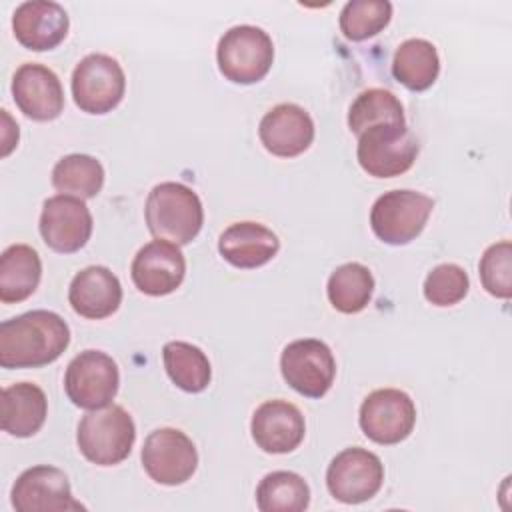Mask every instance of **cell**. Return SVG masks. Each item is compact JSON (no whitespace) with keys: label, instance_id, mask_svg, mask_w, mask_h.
Here are the masks:
<instances>
[{"label":"cell","instance_id":"5bb4252c","mask_svg":"<svg viewBox=\"0 0 512 512\" xmlns=\"http://www.w3.org/2000/svg\"><path fill=\"white\" fill-rule=\"evenodd\" d=\"M40 234L46 246L60 254L78 252L92 236V214L82 198L52 196L42 206Z\"/></svg>","mask_w":512,"mask_h":512},{"label":"cell","instance_id":"7c38bea8","mask_svg":"<svg viewBox=\"0 0 512 512\" xmlns=\"http://www.w3.org/2000/svg\"><path fill=\"white\" fill-rule=\"evenodd\" d=\"M366 438L376 444H398L410 436L416 424V406L412 398L398 388H380L370 392L358 416Z\"/></svg>","mask_w":512,"mask_h":512},{"label":"cell","instance_id":"f1b7e54d","mask_svg":"<svg viewBox=\"0 0 512 512\" xmlns=\"http://www.w3.org/2000/svg\"><path fill=\"white\" fill-rule=\"evenodd\" d=\"M378 124H406L402 102L384 88H368L356 96L348 110V126L360 136Z\"/></svg>","mask_w":512,"mask_h":512},{"label":"cell","instance_id":"f546056e","mask_svg":"<svg viewBox=\"0 0 512 512\" xmlns=\"http://www.w3.org/2000/svg\"><path fill=\"white\" fill-rule=\"evenodd\" d=\"M392 18V4L388 0H352L344 4L338 24L344 38L362 42L382 32Z\"/></svg>","mask_w":512,"mask_h":512},{"label":"cell","instance_id":"3957f363","mask_svg":"<svg viewBox=\"0 0 512 512\" xmlns=\"http://www.w3.org/2000/svg\"><path fill=\"white\" fill-rule=\"evenodd\" d=\"M136 440L132 416L118 404L90 410L82 416L76 442L86 460L98 466H114L126 460Z\"/></svg>","mask_w":512,"mask_h":512},{"label":"cell","instance_id":"83f0119b","mask_svg":"<svg viewBox=\"0 0 512 512\" xmlns=\"http://www.w3.org/2000/svg\"><path fill=\"white\" fill-rule=\"evenodd\" d=\"M104 184V168L100 160L88 154H68L52 168V186L66 196L94 198Z\"/></svg>","mask_w":512,"mask_h":512},{"label":"cell","instance_id":"484cf974","mask_svg":"<svg viewBox=\"0 0 512 512\" xmlns=\"http://www.w3.org/2000/svg\"><path fill=\"white\" fill-rule=\"evenodd\" d=\"M374 292L372 272L360 262H346L338 266L326 286L330 304L342 314H356L364 310Z\"/></svg>","mask_w":512,"mask_h":512},{"label":"cell","instance_id":"4dcf8cb0","mask_svg":"<svg viewBox=\"0 0 512 512\" xmlns=\"http://www.w3.org/2000/svg\"><path fill=\"white\" fill-rule=\"evenodd\" d=\"M482 286L488 294L508 300L512 296V244L500 240L488 246L478 264Z\"/></svg>","mask_w":512,"mask_h":512},{"label":"cell","instance_id":"7a4b0ae2","mask_svg":"<svg viewBox=\"0 0 512 512\" xmlns=\"http://www.w3.org/2000/svg\"><path fill=\"white\" fill-rule=\"evenodd\" d=\"M144 216L154 238L176 246L190 244L204 224L200 196L180 182L156 184L146 198Z\"/></svg>","mask_w":512,"mask_h":512},{"label":"cell","instance_id":"603a6c76","mask_svg":"<svg viewBox=\"0 0 512 512\" xmlns=\"http://www.w3.org/2000/svg\"><path fill=\"white\" fill-rule=\"evenodd\" d=\"M42 262L28 244H12L0 256V300L4 304L22 302L40 284Z\"/></svg>","mask_w":512,"mask_h":512},{"label":"cell","instance_id":"ac0fdd59","mask_svg":"<svg viewBox=\"0 0 512 512\" xmlns=\"http://www.w3.org/2000/svg\"><path fill=\"white\" fill-rule=\"evenodd\" d=\"M258 136L270 154L294 158L312 144L314 120L298 104H278L262 116Z\"/></svg>","mask_w":512,"mask_h":512},{"label":"cell","instance_id":"ba28073f","mask_svg":"<svg viewBox=\"0 0 512 512\" xmlns=\"http://www.w3.org/2000/svg\"><path fill=\"white\" fill-rule=\"evenodd\" d=\"M120 384L118 364L100 350H84L72 358L64 374V390L74 406L98 410L108 406Z\"/></svg>","mask_w":512,"mask_h":512},{"label":"cell","instance_id":"30bf717a","mask_svg":"<svg viewBox=\"0 0 512 512\" xmlns=\"http://www.w3.org/2000/svg\"><path fill=\"white\" fill-rule=\"evenodd\" d=\"M140 458L146 474L164 486L184 484L198 468L196 446L178 428H158L150 432Z\"/></svg>","mask_w":512,"mask_h":512},{"label":"cell","instance_id":"2e32d148","mask_svg":"<svg viewBox=\"0 0 512 512\" xmlns=\"http://www.w3.org/2000/svg\"><path fill=\"white\" fill-rule=\"evenodd\" d=\"M12 96L20 112L38 122L54 120L64 110L60 78L44 64H22L12 78Z\"/></svg>","mask_w":512,"mask_h":512},{"label":"cell","instance_id":"9c48e42d","mask_svg":"<svg viewBox=\"0 0 512 512\" xmlns=\"http://www.w3.org/2000/svg\"><path fill=\"white\" fill-rule=\"evenodd\" d=\"M282 378L306 398H322L336 376V360L328 344L316 338L290 342L280 356Z\"/></svg>","mask_w":512,"mask_h":512},{"label":"cell","instance_id":"44dd1931","mask_svg":"<svg viewBox=\"0 0 512 512\" xmlns=\"http://www.w3.org/2000/svg\"><path fill=\"white\" fill-rule=\"evenodd\" d=\"M278 250V236L268 226L252 220L230 224L218 238L220 256L228 264L244 270L268 264Z\"/></svg>","mask_w":512,"mask_h":512},{"label":"cell","instance_id":"e0dca14e","mask_svg":"<svg viewBox=\"0 0 512 512\" xmlns=\"http://www.w3.org/2000/svg\"><path fill=\"white\" fill-rule=\"evenodd\" d=\"M252 438L268 454H288L296 450L306 434L304 416L288 400H266L250 422Z\"/></svg>","mask_w":512,"mask_h":512},{"label":"cell","instance_id":"d6986e66","mask_svg":"<svg viewBox=\"0 0 512 512\" xmlns=\"http://www.w3.org/2000/svg\"><path fill=\"white\" fill-rule=\"evenodd\" d=\"M66 10L48 0L22 2L12 14V30L16 40L34 52L56 48L68 34Z\"/></svg>","mask_w":512,"mask_h":512},{"label":"cell","instance_id":"277c9868","mask_svg":"<svg viewBox=\"0 0 512 512\" xmlns=\"http://www.w3.org/2000/svg\"><path fill=\"white\" fill-rule=\"evenodd\" d=\"M220 74L234 84L262 80L274 62V44L258 26L240 24L224 32L216 48Z\"/></svg>","mask_w":512,"mask_h":512},{"label":"cell","instance_id":"ffe728a7","mask_svg":"<svg viewBox=\"0 0 512 512\" xmlns=\"http://www.w3.org/2000/svg\"><path fill=\"white\" fill-rule=\"evenodd\" d=\"M68 302L72 310L84 318H108L122 302L120 280L106 266H88L72 278Z\"/></svg>","mask_w":512,"mask_h":512},{"label":"cell","instance_id":"4316f807","mask_svg":"<svg viewBox=\"0 0 512 512\" xmlns=\"http://www.w3.org/2000/svg\"><path fill=\"white\" fill-rule=\"evenodd\" d=\"M256 504L262 512H302L310 504V488L300 474L276 470L260 480Z\"/></svg>","mask_w":512,"mask_h":512},{"label":"cell","instance_id":"6da1fadb","mask_svg":"<svg viewBox=\"0 0 512 512\" xmlns=\"http://www.w3.org/2000/svg\"><path fill=\"white\" fill-rule=\"evenodd\" d=\"M70 328L50 310H32L0 324V366L40 368L62 356Z\"/></svg>","mask_w":512,"mask_h":512},{"label":"cell","instance_id":"cb8c5ba5","mask_svg":"<svg viewBox=\"0 0 512 512\" xmlns=\"http://www.w3.org/2000/svg\"><path fill=\"white\" fill-rule=\"evenodd\" d=\"M392 74L408 90H428L440 74L436 46L424 38L404 40L394 52Z\"/></svg>","mask_w":512,"mask_h":512},{"label":"cell","instance_id":"5b68a950","mask_svg":"<svg viewBox=\"0 0 512 512\" xmlns=\"http://www.w3.org/2000/svg\"><path fill=\"white\" fill-rule=\"evenodd\" d=\"M418 150L406 124H378L358 136L356 158L368 176L394 178L412 168Z\"/></svg>","mask_w":512,"mask_h":512},{"label":"cell","instance_id":"d4e9b609","mask_svg":"<svg viewBox=\"0 0 512 512\" xmlns=\"http://www.w3.org/2000/svg\"><path fill=\"white\" fill-rule=\"evenodd\" d=\"M164 368L170 380L184 392L198 394L208 388L212 378V368L208 356L194 344L172 340L162 348Z\"/></svg>","mask_w":512,"mask_h":512},{"label":"cell","instance_id":"8992f818","mask_svg":"<svg viewBox=\"0 0 512 512\" xmlns=\"http://www.w3.org/2000/svg\"><path fill=\"white\" fill-rule=\"evenodd\" d=\"M434 200L416 190H390L376 198L370 210L372 232L386 244L404 246L426 226Z\"/></svg>","mask_w":512,"mask_h":512},{"label":"cell","instance_id":"9a60e30c","mask_svg":"<svg viewBox=\"0 0 512 512\" xmlns=\"http://www.w3.org/2000/svg\"><path fill=\"white\" fill-rule=\"evenodd\" d=\"M186 274V260L180 248L166 240L144 244L132 260L130 276L134 286L148 296H166L174 292Z\"/></svg>","mask_w":512,"mask_h":512},{"label":"cell","instance_id":"1f68e13d","mask_svg":"<svg viewBox=\"0 0 512 512\" xmlns=\"http://www.w3.org/2000/svg\"><path fill=\"white\" fill-rule=\"evenodd\" d=\"M470 280L458 264H438L424 280V298L434 306H454L468 294Z\"/></svg>","mask_w":512,"mask_h":512},{"label":"cell","instance_id":"52a82bcc","mask_svg":"<svg viewBox=\"0 0 512 512\" xmlns=\"http://www.w3.org/2000/svg\"><path fill=\"white\" fill-rule=\"evenodd\" d=\"M126 76L122 66L108 54L84 56L72 72V96L86 114H108L124 98Z\"/></svg>","mask_w":512,"mask_h":512},{"label":"cell","instance_id":"4fadbf2b","mask_svg":"<svg viewBox=\"0 0 512 512\" xmlns=\"http://www.w3.org/2000/svg\"><path fill=\"white\" fill-rule=\"evenodd\" d=\"M12 506L18 512H66L84 510L74 500L68 476L54 466L40 464L24 470L12 486Z\"/></svg>","mask_w":512,"mask_h":512},{"label":"cell","instance_id":"8fae6325","mask_svg":"<svg viewBox=\"0 0 512 512\" xmlns=\"http://www.w3.org/2000/svg\"><path fill=\"white\" fill-rule=\"evenodd\" d=\"M384 482V464L366 448L338 452L326 470L328 492L344 504H360L378 494Z\"/></svg>","mask_w":512,"mask_h":512},{"label":"cell","instance_id":"7402d4cb","mask_svg":"<svg viewBox=\"0 0 512 512\" xmlns=\"http://www.w3.org/2000/svg\"><path fill=\"white\" fill-rule=\"evenodd\" d=\"M48 414V400L40 386L16 382L2 390V430L16 438L34 436Z\"/></svg>","mask_w":512,"mask_h":512}]
</instances>
